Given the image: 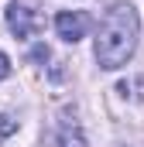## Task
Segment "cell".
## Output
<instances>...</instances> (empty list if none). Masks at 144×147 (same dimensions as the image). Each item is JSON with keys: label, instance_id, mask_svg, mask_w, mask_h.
I'll use <instances>...</instances> for the list:
<instances>
[{"label": "cell", "instance_id": "5", "mask_svg": "<svg viewBox=\"0 0 144 147\" xmlns=\"http://www.w3.org/2000/svg\"><path fill=\"white\" fill-rule=\"evenodd\" d=\"M10 134H17V120H14L10 113H0V144H3Z\"/></svg>", "mask_w": 144, "mask_h": 147}, {"label": "cell", "instance_id": "4", "mask_svg": "<svg viewBox=\"0 0 144 147\" xmlns=\"http://www.w3.org/2000/svg\"><path fill=\"white\" fill-rule=\"evenodd\" d=\"M58 147H86V140H82L79 130H62L58 134Z\"/></svg>", "mask_w": 144, "mask_h": 147}, {"label": "cell", "instance_id": "3", "mask_svg": "<svg viewBox=\"0 0 144 147\" xmlns=\"http://www.w3.org/2000/svg\"><path fill=\"white\" fill-rule=\"evenodd\" d=\"M55 31H58L62 41H69V45L82 41L86 31H89V14L86 10H58L55 14Z\"/></svg>", "mask_w": 144, "mask_h": 147}, {"label": "cell", "instance_id": "1", "mask_svg": "<svg viewBox=\"0 0 144 147\" xmlns=\"http://www.w3.org/2000/svg\"><path fill=\"white\" fill-rule=\"evenodd\" d=\"M137 38H141V14L134 3H110V10L100 21V31H96V62L100 69L117 72L124 69L134 51H137Z\"/></svg>", "mask_w": 144, "mask_h": 147}, {"label": "cell", "instance_id": "7", "mask_svg": "<svg viewBox=\"0 0 144 147\" xmlns=\"http://www.w3.org/2000/svg\"><path fill=\"white\" fill-rule=\"evenodd\" d=\"M35 58H38V62H45V58H48V48H41V45H38V48H35Z\"/></svg>", "mask_w": 144, "mask_h": 147}, {"label": "cell", "instance_id": "2", "mask_svg": "<svg viewBox=\"0 0 144 147\" xmlns=\"http://www.w3.org/2000/svg\"><path fill=\"white\" fill-rule=\"evenodd\" d=\"M3 17H7V28H10L17 38H24V41H28V38H35L38 28H41V17H38L28 3H21V0H10Z\"/></svg>", "mask_w": 144, "mask_h": 147}, {"label": "cell", "instance_id": "6", "mask_svg": "<svg viewBox=\"0 0 144 147\" xmlns=\"http://www.w3.org/2000/svg\"><path fill=\"white\" fill-rule=\"evenodd\" d=\"M7 75H10V58H7V55L0 51V82H3Z\"/></svg>", "mask_w": 144, "mask_h": 147}]
</instances>
